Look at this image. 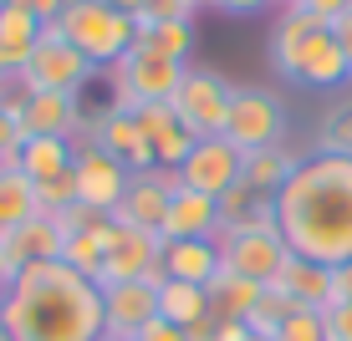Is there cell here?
<instances>
[{
  "mask_svg": "<svg viewBox=\"0 0 352 341\" xmlns=\"http://www.w3.org/2000/svg\"><path fill=\"white\" fill-rule=\"evenodd\" d=\"M276 229L291 255L311 265H347L352 260V158L307 153L301 168L276 193Z\"/></svg>",
  "mask_w": 352,
  "mask_h": 341,
  "instance_id": "6da1fadb",
  "label": "cell"
},
{
  "mask_svg": "<svg viewBox=\"0 0 352 341\" xmlns=\"http://www.w3.org/2000/svg\"><path fill=\"white\" fill-rule=\"evenodd\" d=\"M0 331L10 341H97L102 290L62 260L21 265L16 285L0 296Z\"/></svg>",
  "mask_w": 352,
  "mask_h": 341,
  "instance_id": "7a4b0ae2",
  "label": "cell"
},
{
  "mask_svg": "<svg viewBox=\"0 0 352 341\" xmlns=\"http://www.w3.org/2000/svg\"><path fill=\"white\" fill-rule=\"evenodd\" d=\"M56 31H62L97 71H107L133 41H138L133 16H123V10L107 5V0H67L62 16H56Z\"/></svg>",
  "mask_w": 352,
  "mask_h": 341,
  "instance_id": "3957f363",
  "label": "cell"
},
{
  "mask_svg": "<svg viewBox=\"0 0 352 341\" xmlns=\"http://www.w3.org/2000/svg\"><path fill=\"white\" fill-rule=\"evenodd\" d=\"M179 82H184V67L164 62V56L143 51V46H128L113 67H107V92H113L118 113H138L143 102H174Z\"/></svg>",
  "mask_w": 352,
  "mask_h": 341,
  "instance_id": "277c9868",
  "label": "cell"
},
{
  "mask_svg": "<svg viewBox=\"0 0 352 341\" xmlns=\"http://www.w3.org/2000/svg\"><path fill=\"white\" fill-rule=\"evenodd\" d=\"M92 77H97V67L56 31V21L41 26V41L31 46L26 67H21V87L26 92H72V97H82Z\"/></svg>",
  "mask_w": 352,
  "mask_h": 341,
  "instance_id": "5b68a950",
  "label": "cell"
},
{
  "mask_svg": "<svg viewBox=\"0 0 352 341\" xmlns=\"http://www.w3.org/2000/svg\"><path fill=\"white\" fill-rule=\"evenodd\" d=\"M225 138L235 143L240 153H256V148H271V143H286V102L271 87H235V92H230Z\"/></svg>",
  "mask_w": 352,
  "mask_h": 341,
  "instance_id": "8992f818",
  "label": "cell"
},
{
  "mask_svg": "<svg viewBox=\"0 0 352 341\" xmlns=\"http://www.w3.org/2000/svg\"><path fill=\"white\" fill-rule=\"evenodd\" d=\"M230 82L214 67H184V82L174 92V113L194 138H225L230 123Z\"/></svg>",
  "mask_w": 352,
  "mask_h": 341,
  "instance_id": "52a82bcc",
  "label": "cell"
},
{
  "mask_svg": "<svg viewBox=\"0 0 352 341\" xmlns=\"http://www.w3.org/2000/svg\"><path fill=\"white\" fill-rule=\"evenodd\" d=\"M214 245H220L225 270L256 280V285H271L291 260V245L281 239V229H235V235H220Z\"/></svg>",
  "mask_w": 352,
  "mask_h": 341,
  "instance_id": "ba28073f",
  "label": "cell"
},
{
  "mask_svg": "<svg viewBox=\"0 0 352 341\" xmlns=\"http://www.w3.org/2000/svg\"><path fill=\"white\" fill-rule=\"evenodd\" d=\"M174 189H179V174H174V168H143V174L128 178L123 199H118V209L107 214V219H113V224H123V229L164 235V214H168Z\"/></svg>",
  "mask_w": 352,
  "mask_h": 341,
  "instance_id": "9c48e42d",
  "label": "cell"
},
{
  "mask_svg": "<svg viewBox=\"0 0 352 341\" xmlns=\"http://www.w3.org/2000/svg\"><path fill=\"white\" fill-rule=\"evenodd\" d=\"M240 163H245V153H240L230 138H199V143H194V153L174 168V174H179V184H184V189L204 193V199H220L225 189L240 184Z\"/></svg>",
  "mask_w": 352,
  "mask_h": 341,
  "instance_id": "30bf717a",
  "label": "cell"
},
{
  "mask_svg": "<svg viewBox=\"0 0 352 341\" xmlns=\"http://www.w3.org/2000/svg\"><path fill=\"white\" fill-rule=\"evenodd\" d=\"M72 174H77V204H87V209L97 214H113L118 199H123L128 189V168L118 163V158H107L102 148H77V158H72Z\"/></svg>",
  "mask_w": 352,
  "mask_h": 341,
  "instance_id": "8fae6325",
  "label": "cell"
},
{
  "mask_svg": "<svg viewBox=\"0 0 352 341\" xmlns=\"http://www.w3.org/2000/svg\"><path fill=\"white\" fill-rule=\"evenodd\" d=\"M164 235H143V229H123L118 224L113 245H107L102 255V270H97L92 285L97 290H113V285H128V280H143V270H148L153 260H164Z\"/></svg>",
  "mask_w": 352,
  "mask_h": 341,
  "instance_id": "7c38bea8",
  "label": "cell"
},
{
  "mask_svg": "<svg viewBox=\"0 0 352 341\" xmlns=\"http://www.w3.org/2000/svg\"><path fill=\"white\" fill-rule=\"evenodd\" d=\"M153 316H159V290L143 285V280H128V285L102 290V336L133 341Z\"/></svg>",
  "mask_w": 352,
  "mask_h": 341,
  "instance_id": "4fadbf2b",
  "label": "cell"
},
{
  "mask_svg": "<svg viewBox=\"0 0 352 341\" xmlns=\"http://www.w3.org/2000/svg\"><path fill=\"white\" fill-rule=\"evenodd\" d=\"M286 82H296V87H311V92H332V87H347V82H352L347 56H342V46H337L332 26L317 31L307 46H301V56H296V67H291Z\"/></svg>",
  "mask_w": 352,
  "mask_h": 341,
  "instance_id": "5bb4252c",
  "label": "cell"
},
{
  "mask_svg": "<svg viewBox=\"0 0 352 341\" xmlns=\"http://www.w3.org/2000/svg\"><path fill=\"white\" fill-rule=\"evenodd\" d=\"M97 148H102L107 158H118L128 174L159 168V158H153V143L143 138L138 117H133V113H118V107H102V117H97Z\"/></svg>",
  "mask_w": 352,
  "mask_h": 341,
  "instance_id": "9a60e30c",
  "label": "cell"
},
{
  "mask_svg": "<svg viewBox=\"0 0 352 341\" xmlns=\"http://www.w3.org/2000/svg\"><path fill=\"white\" fill-rule=\"evenodd\" d=\"M82 97L72 92H26L21 102V132L26 138H77Z\"/></svg>",
  "mask_w": 352,
  "mask_h": 341,
  "instance_id": "2e32d148",
  "label": "cell"
},
{
  "mask_svg": "<svg viewBox=\"0 0 352 341\" xmlns=\"http://www.w3.org/2000/svg\"><path fill=\"white\" fill-rule=\"evenodd\" d=\"M164 239H220V204L179 184L164 214Z\"/></svg>",
  "mask_w": 352,
  "mask_h": 341,
  "instance_id": "e0dca14e",
  "label": "cell"
},
{
  "mask_svg": "<svg viewBox=\"0 0 352 341\" xmlns=\"http://www.w3.org/2000/svg\"><path fill=\"white\" fill-rule=\"evenodd\" d=\"M265 290H281L296 311H327V306H332V270H327V265L301 260V255H291L286 270L276 275Z\"/></svg>",
  "mask_w": 352,
  "mask_h": 341,
  "instance_id": "ac0fdd59",
  "label": "cell"
},
{
  "mask_svg": "<svg viewBox=\"0 0 352 341\" xmlns=\"http://www.w3.org/2000/svg\"><path fill=\"white\" fill-rule=\"evenodd\" d=\"M317 31H327V21H317L307 5H281V21L271 26V46H265V56H271V71L291 77V67H296L301 46H307Z\"/></svg>",
  "mask_w": 352,
  "mask_h": 341,
  "instance_id": "d6986e66",
  "label": "cell"
},
{
  "mask_svg": "<svg viewBox=\"0 0 352 341\" xmlns=\"http://www.w3.org/2000/svg\"><path fill=\"white\" fill-rule=\"evenodd\" d=\"M296 168H301V153L286 148V143H271V148L245 153V163H240V184L256 189V193H265V199H276Z\"/></svg>",
  "mask_w": 352,
  "mask_h": 341,
  "instance_id": "ffe728a7",
  "label": "cell"
},
{
  "mask_svg": "<svg viewBox=\"0 0 352 341\" xmlns=\"http://www.w3.org/2000/svg\"><path fill=\"white\" fill-rule=\"evenodd\" d=\"M164 270L168 280H184V285H210L220 275V245L214 239H168Z\"/></svg>",
  "mask_w": 352,
  "mask_h": 341,
  "instance_id": "44dd1931",
  "label": "cell"
},
{
  "mask_svg": "<svg viewBox=\"0 0 352 341\" xmlns=\"http://www.w3.org/2000/svg\"><path fill=\"white\" fill-rule=\"evenodd\" d=\"M6 245L10 255H16V265H52V260H62V229H56V219L52 214H31L26 224H16L6 235Z\"/></svg>",
  "mask_w": 352,
  "mask_h": 341,
  "instance_id": "7402d4cb",
  "label": "cell"
},
{
  "mask_svg": "<svg viewBox=\"0 0 352 341\" xmlns=\"http://www.w3.org/2000/svg\"><path fill=\"white\" fill-rule=\"evenodd\" d=\"M220 235H235V229H276V199H265V193L235 184L225 189L220 199Z\"/></svg>",
  "mask_w": 352,
  "mask_h": 341,
  "instance_id": "603a6c76",
  "label": "cell"
},
{
  "mask_svg": "<svg viewBox=\"0 0 352 341\" xmlns=\"http://www.w3.org/2000/svg\"><path fill=\"white\" fill-rule=\"evenodd\" d=\"M261 290L256 280H245V275H235V270H225L220 265V275L204 285V296H210V321H245L250 306L261 301Z\"/></svg>",
  "mask_w": 352,
  "mask_h": 341,
  "instance_id": "cb8c5ba5",
  "label": "cell"
},
{
  "mask_svg": "<svg viewBox=\"0 0 352 341\" xmlns=\"http://www.w3.org/2000/svg\"><path fill=\"white\" fill-rule=\"evenodd\" d=\"M72 138H26L21 143V174L31 178V184H46V178L56 174H72Z\"/></svg>",
  "mask_w": 352,
  "mask_h": 341,
  "instance_id": "d4e9b609",
  "label": "cell"
},
{
  "mask_svg": "<svg viewBox=\"0 0 352 341\" xmlns=\"http://www.w3.org/2000/svg\"><path fill=\"white\" fill-rule=\"evenodd\" d=\"M113 235H118L113 219H97L92 229H82V235H72L67 245H62V265H67V270H77V275H87V280H97L102 255H107V245H113Z\"/></svg>",
  "mask_w": 352,
  "mask_h": 341,
  "instance_id": "484cf974",
  "label": "cell"
},
{
  "mask_svg": "<svg viewBox=\"0 0 352 341\" xmlns=\"http://www.w3.org/2000/svg\"><path fill=\"white\" fill-rule=\"evenodd\" d=\"M159 316L189 331V326L210 321V296H204V285H184V280H168V285H159Z\"/></svg>",
  "mask_w": 352,
  "mask_h": 341,
  "instance_id": "4316f807",
  "label": "cell"
},
{
  "mask_svg": "<svg viewBox=\"0 0 352 341\" xmlns=\"http://www.w3.org/2000/svg\"><path fill=\"white\" fill-rule=\"evenodd\" d=\"M133 46H143V51L164 56V62L189 67V51H194V26H189V21H159V26H138V41H133Z\"/></svg>",
  "mask_w": 352,
  "mask_h": 341,
  "instance_id": "83f0119b",
  "label": "cell"
},
{
  "mask_svg": "<svg viewBox=\"0 0 352 341\" xmlns=\"http://www.w3.org/2000/svg\"><path fill=\"white\" fill-rule=\"evenodd\" d=\"M36 209V184L21 168H0V235H10L16 224H26Z\"/></svg>",
  "mask_w": 352,
  "mask_h": 341,
  "instance_id": "f1b7e54d",
  "label": "cell"
},
{
  "mask_svg": "<svg viewBox=\"0 0 352 341\" xmlns=\"http://www.w3.org/2000/svg\"><path fill=\"white\" fill-rule=\"evenodd\" d=\"M317 153H337V158H352V97L332 102L317 123Z\"/></svg>",
  "mask_w": 352,
  "mask_h": 341,
  "instance_id": "f546056e",
  "label": "cell"
},
{
  "mask_svg": "<svg viewBox=\"0 0 352 341\" xmlns=\"http://www.w3.org/2000/svg\"><path fill=\"white\" fill-rule=\"evenodd\" d=\"M21 102H26V92L0 102V168H21V143H26V132H21Z\"/></svg>",
  "mask_w": 352,
  "mask_h": 341,
  "instance_id": "4dcf8cb0",
  "label": "cell"
},
{
  "mask_svg": "<svg viewBox=\"0 0 352 341\" xmlns=\"http://www.w3.org/2000/svg\"><path fill=\"white\" fill-rule=\"evenodd\" d=\"M291 311H296V306H291L281 290H261V301H256V306H250V316H245L250 336H271V341H276V331L286 326Z\"/></svg>",
  "mask_w": 352,
  "mask_h": 341,
  "instance_id": "1f68e13d",
  "label": "cell"
},
{
  "mask_svg": "<svg viewBox=\"0 0 352 341\" xmlns=\"http://www.w3.org/2000/svg\"><path fill=\"white\" fill-rule=\"evenodd\" d=\"M67 204H77V174H56L46 184H36V209L41 214H62Z\"/></svg>",
  "mask_w": 352,
  "mask_h": 341,
  "instance_id": "d6a6232c",
  "label": "cell"
},
{
  "mask_svg": "<svg viewBox=\"0 0 352 341\" xmlns=\"http://www.w3.org/2000/svg\"><path fill=\"white\" fill-rule=\"evenodd\" d=\"M276 341H327V316L322 311H291Z\"/></svg>",
  "mask_w": 352,
  "mask_h": 341,
  "instance_id": "836d02e7",
  "label": "cell"
},
{
  "mask_svg": "<svg viewBox=\"0 0 352 341\" xmlns=\"http://www.w3.org/2000/svg\"><path fill=\"white\" fill-rule=\"evenodd\" d=\"M133 117H138V128H143V138H148V143H159L168 128H179V113H174V102H143Z\"/></svg>",
  "mask_w": 352,
  "mask_h": 341,
  "instance_id": "e575fe53",
  "label": "cell"
},
{
  "mask_svg": "<svg viewBox=\"0 0 352 341\" xmlns=\"http://www.w3.org/2000/svg\"><path fill=\"white\" fill-rule=\"evenodd\" d=\"M194 16H199V10H194L189 0H148V5L133 16V26H159V21H189L194 26Z\"/></svg>",
  "mask_w": 352,
  "mask_h": 341,
  "instance_id": "d590c367",
  "label": "cell"
},
{
  "mask_svg": "<svg viewBox=\"0 0 352 341\" xmlns=\"http://www.w3.org/2000/svg\"><path fill=\"white\" fill-rule=\"evenodd\" d=\"M322 316H327V341H352V301H337Z\"/></svg>",
  "mask_w": 352,
  "mask_h": 341,
  "instance_id": "8d00e7d4",
  "label": "cell"
},
{
  "mask_svg": "<svg viewBox=\"0 0 352 341\" xmlns=\"http://www.w3.org/2000/svg\"><path fill=\"white\" fill-rule=\"evenodd\" d=\"M133 341H189V331H184V326H174V321H164V316H153Z\"/></svg>",
  "mask_w": 352,
  "mask_h": 341,
  "instance_id": "74e56055",
  "label": "cell"
},
{
  "mask_svg": "<svg viewBox=\"0 0 352 341\" xmlns=\"http://www.w3.org/2000/svg\"><path fill=\"white\" fill-rule=\"evenodd\" d=\"M0 5H16V10H31V16L41 21V26H52V21L62 16V5H67V0H0Z\"/></svg>",
  "mask_w": 352,
  "mask_h": 341,
  "instance_id": "f35d334b",
  "label": "cell"
},
{
  "mask_svg": "<svg viewBox=\"0 0 352 341\" xmlns=\"http://www.w3.org/2000/svg\"><path fill=\"white\" fill-rule=\"evenodd\" d=\"M220 16H235V21H245V16H261V10H271L276 0H210Z\"/></svg>",
  "mask_w": 352,
  "mask_h": 341,
  "instance_id": "ab89813d",
  "label": "cell"
},
{
  "mask_svg": "<svg viewBox=\"0 0 352 341\" xmlns=\"http://www.w3.org/2000/svg\"><path fill=\"white\" fill-rule=\"evenodd\" d=\"M301 5H307L317 21H327V26H332V21L342 16V10H352V0H301Z\"/></svg>",
  "mask_w": 352,
  "mask_h": 341,
  "instance_id": "60d3db41",
  "label": "cell"
},
{
  "mask_svg": "<svg viewBox=\"0 0 352 341\" xmlns=\"http://www.w3.org/2000/svg\"><path fill=\"white\" fill-rule=\"evenodd\" d=\"M16 275H21V265H16V255H10L6 235H0V296H6V290L16 285Z\"/></svg>",
  "mask_w": 352,
  "mask_h": 341,
  "instance_id": "b9f144b4",
  "label": "cell"
},
{
  "mask_svg": "<svg viewBox=\"0 0 352 341\" xmlns=\"http://www.w3.org/2000/svg\"><path fill=\"white\" fill-rule=\"evenodd\" d=\"M337 301H352V260L332 265V306H337Z\"/></svg>",
  "mask_w": 352,
  "mask_h": 341,
  "instance_id": "7bdbcfd3",
  "label": "cell"
},
{
  "mask_svg": "<svg viewBox=\"0 0 352 341\" xmlns=\"http://www.w3.org/2000/svg\"><path fill=\"white\" fill-rule=\"evenodd\" d=\"M332 36H337V46H342V56H347V71H352V10H342V16L332 21Z\"/></svg>",
  "mask_w": 352,
  "mask_h": 341,
  "instance_id": "ee69618b",
  "label": "cell"
},
{
  "mask_svg": "<svg viewBox=\"0 0 352 341\" xmlns=\"http://www.w3.org/2000/svg\"><path fill=\"white\" fill-rule=\"evenodd\" d=\"M214 341H250L245 321H214Z\"/></svg>",
  "mask_w": 352,
  "mask_h": 341,
  "instance_id": "f6af8a7d",
  "label": "cell"
},
{
  "mask_svg": "<svg viewBox=\"0 0 352 341\" xmlns=\"http://www.w3.org/2000/svg\"><path fill=\"white\" fill-rule=\"evenodd\" d=\"M107 5H118V10H123V16H138V10L148 5V0H107Z\"/></svg>",
  "mask_w": 352,
  "mask_h": 341,
  "instance_id": "bcb514c9",
  "label": "cell"
},
{
  "mask_svg": "<svg viewBox=\"0 0 352 341\" xmlns=\"http://www.w3.org/2000/svg\"><path fill=\"white\" fill-rule=\"evenodd\" d=\"M189 5H194V10H204V5H210V0H189Z\"/></svg>",
  "mask_w": 352,
  "mask_h": 341,
  "instance_id": "7dc6e473",
  "label": "cell"
},
{
  "mask_svg": "<svg viewBox=\"0 0 352 341\" xmlns=\"http://www.w3.org/2000/svg\"><path fill=\"white\" fill-rule=\"evenodd\" d=\"M276 5H301V0H276Z\"/></svg>",
  "mask_w": 352,
  "mask_h": 341,
  "instance_id": "c3c4849f",
  "label": "cell"
},
{
  "mask_svg": "<svg viewBox=\"0 0 352 341\" xmlns=\"http://www.w3.org/2000/svg\"><path fill=\"white\" fill-rule=\"evenodd\" d=\"M250 341H271V336H250Z\"/></svg>",
  "mask_w": 352,
  "mask_h": 341,
  "instance_id": "681fc988",
  "label": "cell"
},
{
  "mask_svg": "<svg viewBox=\"0 0 352 341\" xmlns=\"http://www.w3.org/2000/svg\"><path fill=\"white\" fill-rule=\"evenodd\" d=\"M97 341H118V336H97Z\"/></svg>",
  "mask_w": 352,
  "mask_h": 341,
  "instance_id": "f907efd6",
  "label": "cell"
},
{
  "mask_svg": "<svg viewBox=\"0 0 352 341\" xmlns=\"http://www.w3.org/2000/svg\"><path fill=\"white\" fill-rule=\"evenodd\" d=\"M0 341H10V336H6V331H0Z\"/></svg>",
  "mask_w": 352,
  "mask_h": 341,
  "instance_id": "816d5d0a",
  "label": "cell"
}]
</instances>
